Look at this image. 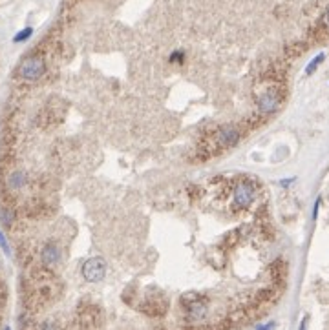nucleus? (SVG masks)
Wrapping results in <instances>:
<instances>
[{
	"instance_id": "1",
	"label": "nucleus",
	"mask_w": 329,
	"mask_h": 330,
	"mask_svg": "<svg viewBox=\"0 0 329 330\" xmlns=\"http://www.w3.org/2000/svg\"><path fill=\"white\" fill-rule=\"evenodd\" d=\"M46 73V59L39 53L24 57L18 66V78L24 82H37Z\"/></svg>"
},
{
	"instance_id": "2",
	"label": "nucleus",
	"mask_w": 329,
	"mask_h": 330,
	"mask_svg": "<svg viewBox=\"0 0 329 330\" xmlns=\"http://www.w3.org/2000/svg\"><path fill=\"white\" fill-rule=\"evenodd\" d=\"M282 99H284V92H282L280 86H269L267 90H263L262 93L256 99V104L258 109L263 113H272L276 112L282 104Z\"/></svg>"
},
{
	"instance_id": "3",
	"label": "nucleus",
	"mask_w": 329,
	"mask_h": 330,
	"mask_svg": "<svg viewBox=\"0 0 329 330\" xmlns=\"http://www.w3.org/2000/svg\"><path fill=\"white\" fill-rule=\"evenodd\" d=\"M256 199V186L250 181H240L233 190V201L238 210H247Z\"/></svg>"
},
{
	"instance_id": "4",
	"label": "nucleus",
	"mask_w": 329,
	"mask_h": 330,
	"mask_svg": "<svg viewBox=\"0 0 329 330\" xmlns=\"http://www.w3.org/2000/svg\"><path fill=\"white\" fill-rule=\"evenodd\" d=\"M81 276L86 283H101L106 278V261L103 257H90L84 261Z\"/></svg>"
},
{
	"instance_id": "5",
	"label": "nucleus",
	"mask_w": 329,
	"mask_h": 330,
	"mask_svg": "<svg viewBox=\"0 0 329 330\" xmlns=\"http://www.w3.org/2000/svg\"><path fill=\"white\" fill-rule=\"evenodd\" d=\"M39 259H40V266L46 270L52 272L53 268H57L61 265V259H62V252L61 248H59L57 243H53V241H48L46 244H42L39 252Z\"/></svg>"
},
{
	"instance_id": "6",
	"label": "nucleus",
	"mask_w": 329,
	"mask_h": 330,
	"mask_svg": "<svg viewBox=\"0 0 329 330\" xmlns=\"http://www.w3.org/2000/svg\"><path fill=\"white\" fill-rule=\"evenodd\" d=\"M214 141L219 148H233L240 143V130L233 124H227V126L219 128L214 133Z\"/></svg>"
},
{
	"instance_id": "7",
	"label": "nucleus",
	"mask_w": 329,
	"mask_h": 330,
	"mask_svg": "<svg viewBox=\"0 0 329 330\" xmlns=\"http://www.w3.org/2000/svg\"><path fill=\"white\" fill-rule=\"evenodd\" d=\"M324 61H325V53H318V55H316L315 59H313V61L309 62V64H307V68H306V75H307V77L315 73L316 68H318V66H320Z\"/></svg>"
},
{
	"instance_id": "8",
	"label": "nucleus",
	"mask_w": 329,
	"mask_h": 330,
	"mask_svg": "<svg viewBox=\"0 0 329 330\" xmlns=\"http://www.w3.org/2000/svg\"><path fill=\"white\" fill-rule=\"evenodd\" d=\"M31 35H33V28H26V30L18 31L17 35H15L13 42H24V40H28Z\"/></svg>"
},
{
	"instance_id": "9",
	"label": "nucleus",
	"mask_w": 329,
	"mask_h": 330,
	"mask_svg": "<svg viewBox=\"0 0 329 330\" xmlns=\"http://www.w3.org/2000/svg\"><path fill=\"white\" fill-rule=\"evenodd\" d=\"M183 59H185V53L180 51V49H175V51L168 57V62H170V64H181V62H183Z\"/></svg>"
},
{
	"instance_id": "10",
	"label": "nucleus",
	"mask_w": 329,
	"mask_h": 330,
	"mask_svg": "<svg viewBox=\"0 0 329 330\" xmlns=\"http://www.w3.org/2000/svg\"><path fill=\"white\" fill-rule=\"evenodd\" d=\"M0 246L4 248V252L8 254H11V250H9V244H8V241H6V237H4V234H2V232H0Z\"/></svg>"
},
{
	"instance_id": "11",
	"label": "nucleus",
	"mask_w": 329,
	"mask_h": 330,
	"mask_svg": "<svg viewBox=\"0 0 329 330\" xmlns=\"http://www.w3.org/2000/svg\"><path fill=\"white\" fill-rule=\"evenodd\" d=\"M276 328V323L271 321V323H265V325H256V330H274Z\"/></svg>"
},
{
	"instance_id": "12",
	"label": "nucleus",
	"mask_w": 329,
	"mask_h": 330,
	"mask_svg": "<svg viewBox=\"0 0 329 330\" xmlns=\"http://www.w3.org/2000/svg\"><path fill=\"white\" fill-rule=\"evenodd\" d=\"M318 208H320V197L315 201V208H313V219H316V215H318Z\"/></svg>"
},
{
	"instance_id": "13",
	"label": "nucleus",
	"mask_w": 329,
	"mask_h": 330,
	"mask_svg": "<svg viewBox=\"0 0 329 330\" xmlns=\"http://www.w3.org/2000/svg\"><path fill=\"white\" fill-rule=\"evenodd\" d=\"M293 181H294V179H284V181H280V184H282V186H289Z\"/></svg>"
},
{
	"instance_id": "14",
	"label": "nucleus",
	"mask_w": 329,
	"mask_h": 330,
	"mask_svg": "<svg viewBox=\"0 0 329 330\" xmlns=\"http://www.w3.org/2000/svg\"><path fill=\"white\" fill-rule=\"evenodd\" d=\"M300 330H307V317L302 319V325H300Z\"/></svg>"
},
{
	"instance_id": "15",
	"label": "nucleus",
	"mask_w": 329,
	"mask_h": 330,
	"mask_svg": "<svg viewBox=\"0 0 329 330\" xmlns=\"http://www.w3.org/2000/svg\"><path fill=\"white\" fill-rule=\"evenodd\" d=\"M324 22H325V26L329 28V8H327V11H325V15H324Z\"/></svg>"
}]
</instances>
